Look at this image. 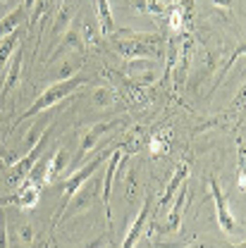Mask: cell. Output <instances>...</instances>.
Returning <instances> with one entry per match:
<instances>
[{
    "label": "cell",
    "instance_id": "1",
    "mask_svg": "<svg viewBox=\"0 0 246 248\" xmlns=\"http://www.w3.org/2000/svg\"><path fill=\"white\" fill-rule=\"evenodd\" d=\"M86 84V79L84 77H72V79H67V81H55L53 86H48L46 91L41 93L36 100H33V105H31L27 112H22L15 124H12V129L15 126H19V124L24 122V120H31V117H36V115H41V112H46V110H50V108H55L60 100H65L67 95H72V93H77L82 86Z\"/></svg>",
    "mask_w": 246,
    "mask_h": 248
},
{
    "label": "cell",
    "instance_id": "2",
    "mask_svg": "<svg viewBox=\"0 0 246 248\" xmlns=\"http://www.w3.org/2000/svg\"><path fill=\"white\" fill-rule=\"evenodd\" d=\"M113 151H115V146H110V148L100 151V153L96 155L93 160H89V162H86V165H82V167H77V170H74V172H72V174L67 177V182H65V186H62L60 213L65 210V205L69 203V198H72V196H74V193H77V191H79V188H82V186L86 184V182L91 179L93 174H96V172L100 170V165H103V162H105V160L110 157V153H113ZM60 213H58V215H60Z\"/></svg>",
    "mask_w": 246,
    "mask_h": 248
},
{
    "label": "cell",
    "instance_id": "3",
    "mask_svg": "<svg viewBox=\"0 0 246 248\" xmlns=\"http://www.w3.org/2000/svg\"><path fill=\"white\" fill-rule=\"evenodd\" d=\"M50 131V129H48ZM48 131H46V136L31 148L27 155H22L17 162H12V170H10V174H7V186H12V188H19V186L24 184V179H27V174L31 172V167L38 162V157L43 155L46 151V146H48Z\"/></svg>",
    "mask_w": 246,
    "mask_h": 248
},
{
    "label": "cell",
    "instance_id": "4",
    "mask_svg": "<svg viewBox=\"0 0 246 248\" xmlns=\"http://www.w3.org/2000/svg\"><path fill=\"white\" fill-rule=\"evenodd\" d=\"M120 124H122V117H117V120H110V122H96V124H91V126L86 129V134L82 136L79 153H77V157H74V165H79V162L84 160V155L89 153V151H93V148L100 143V139H103L105 134L115 131Z\"/></svg>",
    "mask_w": 246,
    "mask_h": 248
},
{
    "label": "cell",
    "instance_id": "5",
    "mask_svg": "<svg viewBox=\"0 0 246 248\" xmlns=\"http://www.w3.org/2000/svg\"><path fill=\"white\" fill-rule=\"evenodd\" d=\"M211 193H213V201H215V210H217V224L222 232H227L230 236H237L239 227H237V219L232 215L230 205H227V198L222 196L220 186H217V179H211Z\"/></svg>",
    "mask_w": 246,
    "mask_h": 248
},
{
    "label": "cell",
    "instance_id": "6",
    "mask_svg": "<svg viewBox=\"0 0 246 248\" xmlns=\"http://www.w3.org/2000/svg\"><path fill=\"white\" fill-rule=\"evenodd\" d=\"M96 191H98V179H93V177H91L86 184L82 186V188H79V191H77V193L69 198V203L65 205V210H62V213H65L67 217H72V215H77V213H84V210H89V208L93 205ZM62 213H60V215H62Z\"/></svg>",
    "mask_w": 246,
    "mask_h": 248
},
{
    "label": "cell",
    "instance_id": "7",
    "mask_svg": "<svg viewBox=\"0 0 246 248\" xmlns=\"http://www.w3.org/2000/svg\"><path fill=\"white\" fill-rule=\"evenodd\" d=\"M84 50H86V43H84V38H82V29L72 24V27L60 36L58 48L48 55V62H55L60 55H65V53H84Z\"/></svg>",
    "mask_w": 246,
    "mask_h": 248
},
{
    "label": "cell",
    "instance_id": "8",
    "mask_svg": "<svg viewBox=\"0 0 246 248\" xmlns=\"http://www.w3.org/2000/svg\"><path fill=\"white\" fill-rule=\"evenodd\" d=\"M148 215H151V198L144 201V208L139 210V215L134 219V224L129 227L127 236H124V244L120 248H136L139 241L144 239V232H146V224H148Z\"/></svg>",
    "mask_w": 246,
    "mask_h": 248
},
{
    "label": "cell",
    "instance_id": "9",
    "mask_svg": "<svg viewBox=\"0 0 246 248\" xmlns=\"http://www.w3.org/2000/svg\"><path fill=\"white\" fill-rule=\"evenodd\" d=\"M120 162H122V153L115 148L110 157L105 160V179H103V191H100V196H103V203H105V217L110 219V191H113V179H115V174H117V167H120Z\"/></svg>",
    "mask_w": 246,
    "mask_h": 248
},
{
    "label": "cell",
    "instance_id": "10",
    "mask_svg": "<svg viewBox=\"0 0 246 248\" xmlns=\"http://www.w3.org/2000/svg\"><path fill=\"white\" fill-rule=\"evenodd\" d=\"M22 62H24V50H22V46H17L15 53H12V58L5 64L7 67V74H5V81H2V98L17 86V81L22 77Z\"/></svg>",
    "mask_w": 246,
    "mask_h": 248
},
{
    "label": "cell",
    "instance_id": "11",
    "mask_svg": "<svg viewBox=\"0 0 246 248\" xmlns=\"http://www.w3.org/2000/svg\"><path fill=\"white\" fill-rule=\"evenodd\" d=\"M50 110H53V108H50ZM50 110L41 112V117L36 115L38 120L31 124V129L27 131V136H24V141H22V151H24V155L29 153L31 148H33V146H36V143H38L43 136H46V131L50 129Z\"/></svg>",
    "mask_w": 246,
    "mask_h": 248
},
{
    "label": "cell",
    "instance_id": "12",
    "mask_svg": "<svg viewBox=\"0 0 246 248\" xmlns=\"http://www.w3.org/2000/svg\"><path fill=\"white\" fill-rule=\"evenodd\" d=\"M184 198H186V182L180 186V191L175 193V205H172V210H170V215H167V222L163 224V234H175L180 227H182V210H184Z\"/></svg>",
    "mask_w": 246,
    "mask_h": 248
},
{
    "label": "cell",
    "instance_id": "13",
    "mask_svg": "<svg viewBox=\"0 0 246 248\" xmlns=\"http://www.w3.org/2000/svg\"><path fill=\"white\" fill-rule=\"evenodd\" d=\"M186 177H189V165H180V167L175 170L172 179H170V182H167V186H165L163 196H160V208H167V205L172 203L175 193H177V191H180V186L186 182Z\"/></svg>",
    "mask_w": 246,
    "mask_h": 248
},
{
    "label": "cell",
    "instance_id": "14",
    "mask_svg": "<svg viewBox=\"0 0 246 248\" xmlns=\"http://www.w3.org/2000/svg\"><path fill=\"white\" fill-rule=\"evenodd\" d=\"M67 165H69V153H67V148H55V153L48 157V170H46V182L50 184V182H55L58 177H60L62 172L67 170Z\"/></svg>",
    "mask_w": 246,
    "mask_h": 248
},
{
    "label": "cell",
    "instance_id": "15",
    "mask_svg": "<svg viewBox=\"0 0 246 248\" xmlns=\"http://www.w3.org/2000/svg\"><path fill=\"white\" fill-rule=\"evenodd\" d=\"M38 196H41V186L36 184H22L17 188V198H15V203L19 205V208H33L36 203H38Z\"/></svg>",
    "mask_w": 246,
    "mask_h": 248
},
{
    "label": "cell",
    "instance_id": "16",
    "mask_svg": "<svg viewBox=\"0 0 246 248\" xmlns=\"http://www.w3.org/2000/svg\"><path fill=\"white\" fill-rule=\"evenodd\" d=\"M27 12H29V10H27L24 5H19V7L12 10L5 19H0V38L7 36V33H12V31H17V27L27 19Z\"/></svg>",
    "mask_w": 246,
    "mask_h": 248
},
{
    "label": "cell",
    "instance_id": "17",
    "mask_svg": "<svg viewBox=\"0 0 246 248\" xmlns=\"http://www.w3.org/2000/svg\"><path fill=\"white\" fill-rule=\"evenodd\" d=\"M72 19H74V10H72V5H62L60 10H58V17L53 19L50 33H53L55 38H60L62 33L72 27Z\"/></svg>",
    "mask_w": 246,
    "mask_h": 248
},
{
    "label": "cell",
    "instance_id": "18",
    "mask_svg": "<svg viewBox=\"0 0 246 248\" xmlns=\"http://www.w3.org/2000/svg\"><path fill=\"white\" fill-rule=\"evenodd\" d=\"M17 46H19V31H12V33H7V36L0 38V67L7 64V60L12 58V53H15Z\"/></svg>",
    "mask_w": 246,
    "mask_h": 248
},
{
    "label": "cell",
    "instance_id": "19",
    "mask_svg": "<svg viewBox=\"0 0 246 248\" xmlns=\"http://www.w3.org/2000/svg\"><path fill=\"white\" fill-rule=\"evenodd\" d=\"M96 5H98V24H100V33L105 36V33H113L115 29V24H113V12H110V5H108V0H96Z\"/></svg>",
    "mask_w": 246,
    "mask_h": 248
},
{
    "label": "cell",
    "instance_id": "20",
    "mask_svg": "<svg viewBox=\"0 0 246 248\" xmlns=\"http://www.w3.org/2000/svg\"><path fill=\"white\" fill-rule=\"evenodd\" d=\"M91 100L96 108H110L115 103V93L110 86H96L91 91Z\"/></svg>",
    "mask_w": 246,
    "mask_h": 248
},
{
    "label": "cell",
    "instance_id": "21",
    "mask_svg": "<svg viewBox=\"0 0 246 248\" xmlns=\"http://www.w3.org/2000/svg\"><path fill=\"white\" fill-rule=\"evenodd\" d=\"M153 67H158L153 58H131V60H127V67H124V69H127L129 77H134V74H141V72L153 69Z\"/></svg>",
    "mask_w": 246,
    "mask_h": 248
},
{
    "label": "cell",
    "instance_id": "22",
    "mask_svg": "<svg viewBox=\"0 0 246 248\" xmlns=\"http://www.w3.org/2000/svg\"><path fill=\"white\" fill-rule=\"evenodd\" d=\"M134 12L139 15H151V12H163V5L158 0H131Z\"/></svg>",
    "mask_w": 246,
    "mask_h": 248
},
{
    "label": "cell",
    "instance_id": "23",
    "mask_svg": "<svg viewBox=\"0 0 246 248\" xmlns=\"http://www.w3.org/2000/svg\"><path fill=\"white\" fill-rule=\"evenodd\" d=\"M77 72H79V62L77 60H65L60 64V69H58V74H55V79H58V81H67V79L77 77Z\"/></svg>",
    "mask_w": 246,
    "mask_h": 248
},
{
    "label": "cell",
    "instance_id": "24",
    "mask_svg": "<svg viewBox=\"0 0 246 248\" xmlns=\"http://www.w3.org/2000/svg\"><path fill=\"white\" fill-rule=\"evenodd\" d=\"M131 79L136 81V86H153L155 81L160 79V72H158V67H153V69H146L141 74H134Z\"/></svg>",
    "mask_w": 246,
    "mask_h": 248
},
{
    "label": "cell",
    "instance_id": "25",
    "mask_svg": "<svg viewBox=\"0 0 246 248\" xmlns=\"http://www.w3.org/2000/svg\"><path fill=\"white\" fill-rule=\"evenodd\" d=\"M17 239H19L22 244H31V241L36 239V229H33L31 222H19V224H17Z\"/></svg>",
    "mask_w": 246,
    "mask_h": 248
},
{
    "label": "cell",
    "instance_id": "26",
    "mask_svg": "<svg viewBox=\"0 0 246 248\" xmlns=\"http://www.w3.org/2000/svg\"><path fill=\"white\" fill-rule=\"evenodd\" d=\"M0 248H7V227H5L2 215H0Z\"/></svg>",
    "mask_w": 246,
    "mask_h": 248
},
{
    "label": "cell",
    "instance_id": "27",
    "mask_svg": "<svg viewBox=\"0 0 246 248\" xmlns=\"http://www.w3.org/2000/svg\"><path fill=\"white\" fill-rule=\"evenodd\" d=\"M215 7H222V10H230L232 7V0H213Z\"/></svg>",
    "mask_w": 246,
    "mask_h": 248
},
{
    "label": "cell",
    "instance_id": "28",
    "mask_svg": "<svg viewBox=\"0 0 246 248\" xmlns=\"http://www.w3.org/2000/svg\"><path fill=\"white\" fill-rule=\"evenodd\" d=\"M91 248H115V246H113L110 241H105V244H103V241L98 239V241H93V244H91Z\"/></svg>",
    "mask_w": 246,
    "mask_h": 248
},
{
    "label": "cell",
    "instance_id": "29",
    "mask_svg": "<svg viewBox=\"0 0 246 248\" xmlns=\"http://www.w3.org/2000/svg\"><path fill=\"white\" fill-rule=\"evenodd\" d=\"M22 5H24V7H27V10H33V5H36V0H24V2H22Z\"/></svg>",
    "mask_w": 246,
    "mask_h": 248
},
{
    "label": "cell",
    "instance_id": "30",
    "mask_svg": "<svg viewBox=\"0 0 246 248\" xmlns=\"http://www.w3.org/2000/svg\"><path fill=\"white\" fill-rule=\"evenodd\" d=\"M184 248H203V246H198V244H189V246H184Z\"/></svg>",
    "mask_w": 246,
    "mask_h": 248
},
{
    "label": "cell",
    "instance_id": "31",
    "mask_svg": "<svg viewBox=\"0 0 246 248\" xmlns=\"http://www.w3.org/2000/svg\"><path fill=\"white\" fill-rule=\"evenodd\" d=\"M144 248H151V241H146V246H144Z\"/></svg>",
    "mask_w": 246,
    "mask_h": 248
},
{
    "label": "cell",
    "instance_id": "32",
    "mask_svg": "<svg viewBox=\"0 0 246 248\" xmlns=\"http://www.w3.org/2000/svg\"><path fill=\"white\" fill-rule=\"evenodd\" d=\"M2 2H10V0H2Z\"/></svg>",
    "mask_w": 246,
    "mask_h": 248
}]
</instances>
